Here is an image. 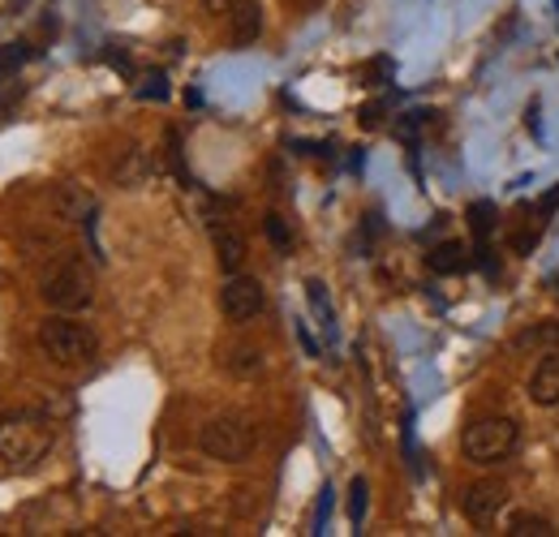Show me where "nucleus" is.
<instances>
[{
    "label": "nucleus",
    "mask_w": 559,
    "mask_h": 537,
    "mask_svg": "<svg viewBox=\"0 0 559 537\" xmlns=\"http://www.w3.org/2000/svg\"><path fill=\"white\" fill-rule=\"evenodd\" d=\"M551 288H556V293H559V271H556V275H551Z\"/></svg>",
    "instance_id": "obj_21"
},
{
    "label": "nucleus",
    "mask_w": 559,
    "mask_h": 537,
    "mask_svg": "<svg viewBox=\"0 0 559 537\" xmlns=\"http://www.w3.org/2000/svg\"><path fill=\"white\" fill-rule=\"evenodd\" d=\"M219 310H224V319L228 323H237V327H246V323H254L263 310H267V293H263V284L254 279V275H228L224 279V288H219Z\"/></svg>",
    "instance_id": "obj_6"
},
{
    "label": "nucleus",
    "mask_w": 559,
    "mask_h": 537,
    "mask_svg": "<svg viewBox=\"0 0 559 537\" xmlns=\"http://www.w3.org/2000/svg\"><path fill=\"white\" fill-rule=\"evenodd\" d=\"M199 448L207 461H219V465H241L254 456L259 448V430L237 417V413H224V417H211L207 426L199 430Z\"/></svg>",
    "instance_id": "obj_4"
},
{
    "label": "nucleus",
    "mask_w": 559,
    "mask_h": 537,
    "mask_svg": "<svg viewBox=\"0 0 559 537\" xmlns=\"http://www.w3.org/2000/svg\"><path fill=\"white\" fill-rule=\"evenodd\" d=\"M426 263H430L435 275H461V271L469 267V250H465L461 241H443V246H435V250H430V259H426Z\"/></svg>",
    "instance_id": "obj_12"
},
{
    "label": "nucleus",
    "mask_w": 559,
    "mask_h": 537,
    "mask_svg": "<svg viewBox=\"0 0 559 537\" xmlns=\"http://www.w3.org/2000/svg\"><path fill=\"white\" fill-rule=\"evenodd\" d=\"M142 177H146V155L142 151H126V159L117 164V181L121 186H139Z\"/></svg>",
    "instance_id": "obj_16"
},
{
    "label": "nucleus",
    "mask_w": 559,
    "mask_h": 537,
    "mask_svg": "<svg viewBox=\"0 0 559 537\" xmlns=\"http://www.w3.org/2000/svg\"><path fill=\"white\" fill-rule=\"evenodd\" d=\"M211 246H215V263L224 275H237L246 267V237L233 224H211Z\"/></svg>",
    "instance_id": "obj_9"
},
{
    "label": "nucleus",
    "mask_w": 559,
    "mask_h": 537,
    "mask_svg": "<svg viewBox=\"0 0 559 537\" xmlns=\"http://www.w3.org/2000/svg\"><path fill=\"white\" fill-rule=\"evenodd\" d=\"M469 228H474L478 241H487L490 232H495V206L490 202H474L469 206Z\"/></svg>",
    "instance_id": "obj_17"
},
{
    "label": "nucleus",
    "mask_w": 559,
    "mask_h": 537,
    "mask_svg": "<svg viewBox=\"0 0 559 537\" xmlns=\"http://www.w3.org/2000/svg\"><path fill=\"white\" fill-rule=\"evenodd\" d=\"M530 401L538 408H559V348L538 361V370L530 374Z\"/></svg>",
    "instance_id": "obj_10"
},
{
    "label": "nucleus",
    "mask_w": 559,
    "mask_h": 537,
    "mask_svg": "<svg viewBox=\"0 0 559 537\" xmlns=\"http://www.w3.org/2000/svg\"><path fill=\"white\" fill-rule=\"evenodd\" d=\"M203 4H207L211 13H228V4H233V0H203Z\"/></svg>",
    "instance_id": "obj_20"
},
{
    "label": "nucleus",
    "mask_w": 559,
    "mask_h": 537,
    "mask_svg": "<svg viewBox=\"0 0 559 537\" xmlns=\"http://www.w3.org/2000/svg\"><path fill=\"white\" fill-rule=\"evenodd\" d=\"M503 503H508V486L503 481H474L469 490H465V499H461V512L474 521V525H483L487 529L490 521L503 512Z\"/></svg>",
    "instance_id": "obj_7"
},
{
    "label": "nucleus",
    "mask_w": 559,
    "mask_h": 537,
    "mask_svg": "<svg viewBox=\"0 0 559 537\" xmlns=\"http://www.w3.org/2000/svg\"><path fill=\"white\" fill-rule=\"evenodd\" d=\"M91 194H82L78 186H61L57 190V211H61V219H86L91 215Z\"/></svg>",
    "instance_id": "obj_14"
},
{
    "label": "nucleus",
    "mask_w": 559,
    "mask_h": 537,
    "mask_svg": "<svg viewBox=\"0 0 559 537\" xmlns=\"http://www.w3.org/2000/svg\"><path fill=\"white\" fill-rule=\"evenodd\" d=\"M512 348H516V353H556L559 319H547V323H534V327L516 332V336H512Z\"/></svg>",
    "instance_id": "obj_11"
},
{
    "label": "nucleus",
    "mask_w": 559,
    "mask_h": 537,
    "mask_svg": "<svg viewBox=\"0 0 559 537\" xmlns=\"http://www.w3.org/2000/svg\"><path fill=\"white\" fill-rule=\"evenodd\" d=\"M267 237H272V246H276L280 254H288V246H293V237H288V224H284V215H267Z\"/></svg>",
    "instance_id": "obj_18"
},
{
    "label": "nucleus",
    "mask_w": 559,
    "mask_h": 537,
    "mask_svg": "<svg viewBox=\"0 0 559 537\" xmlns=\"http://www.w3.org/2000/svg\"><path fill=\"white\" fill-rule=\"evenodd\" d=\"M508 537H556V525L538 512H516L508 521Z\"/></svg>",
    "instance_id": "obj_13"
},
{
    "label": "nucleus",
    "mask_w": 559,
    "mask_h": 537,
    "mask_svg": "<svg viewBox=\"0 0 559 537\" xmlns=\"http://www.w3.org/2000/svg\"><path fill=\"white\" fill-rule=\"evenodd\" d=\"M35 339H39V353H44L48 361H57V366H86V361H95V353H99V336H95L86 323L61 314V310L39 323Z\"/></svg>",
    "instance_id": "obj_3"
},
{
    "label": "nucleus",
    "mask_w": 559,
    "mask_h": 537,
    "mask_svg": "<svg viewBox=\"0 0 559 537\" xmlns=\"http://www.w3.org/2000/svg\"><path fill=\"white\" fill-rule=\"evenodd\" d=\"M263 35V4L259 0H233L228 4V39L237 48H250Z\"/></svg>",
    "instance_id": "obj_8"
},
{
    "label": "nucleus",
    "mask_w": 559,
    "mask_h": 537,
    "mask_svg": "<svg viewBox=\"0 0 559 537\" xmlns=\"http://www.w3.org/2000/svg\"><path fill=\"white\" fill-rule=\"evenodd\" d=\"M228 370H233V374H259V370H263V348L237 344V348L228 353Z\"/></svg>",
    "instance_id": "obj_15"
},
{
    "label": "nucleus",
    "mask_w": 559,
    "mask_h": 537,
    "mask_svg": "<svg viewBox=\"0 0 559 537\" xmlns=\"http://www.w3.org/2000/svg\"><path fill=\"white\" fill-rule=\"evenodd\" d=\"M57 443V426L52 417L35 413V408H9L0 413V461L17 465V469H31L39 465Z\"/></svg>",
    "instance_id": "obj_1"
},
{
    "label": "nucleus",
    "mask_w": 559,
    "mask_h": 537,
    "mask_svg": "<svg viewBox=\"0 0 559 537\" xmlns=\"http://www.w3.org/2000/svg\"><path fill=\"white\" fill-rule=\"evenodd\" d=\"M44 301L61 314H82L95 301V275L82 259H66L44 275Z\"/></svg>",
    "instance_id": "obj_5"
},
{
    "label": "nucleus",
    "mask_w": 559,
    "mask_h": 537,
    "mask_svg": "<svg viewBox=\"0 0 559 537\" xmlns=\"http://www.w3.org/2000/svg\"><path fill=\"white\" fill-rule=\"evenodd\" d=\"M521 448V426H516V417H508V413H487V417H474L465 430H461V452H465V461H474V465H503L512 452Z\"/></svg>",
    "instance_id": "obj_2"
},
{
    "label": "nucleus",
    "mask_w": 559,
    "mask_h": 537,
    "mask_svg": "<svg viewBox=\"0 0 559 537\" xmlns=\"http://www.w3.org/2000/svg\"><path fill=\"white\" fill-rule=\"evenodd\" d=\"M361 512H366V481L357 477V481H353V499H349V516H353V525H361Z\"/></svg>",
    "instance_id": "obj_19"
}]
</instances>
